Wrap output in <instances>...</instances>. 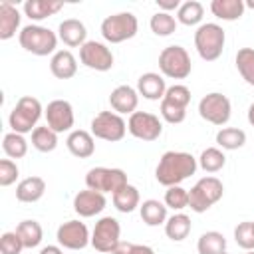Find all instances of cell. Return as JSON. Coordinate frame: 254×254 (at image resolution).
I'll use <instances>...</instances> for the list:
<instances>
[{"label":"cell","instance_id":"6da1fadb","mask_svg":"<svg viewBox=\"0 0 254 254\" xmlns=\"http://www.w3.org/2000/svg\"><path fill=\"white\" fill-rule=\"evenodd\" d=\"M198 169V161L187 153V151H167L161 155L157 169H155V179L163 187H175L181 185L185 179L192 177Z\"/></svg>","mask_w":254,"mask_h":254},{"label":"cell","instance_id":"7a4b0ae2","mask_svg":"<svg viewBox=\"0 0 254 254\" xmlns=\"http://www.w3.org/2000/svg\"><path fill=\"white\" fill-rule=\"evenodd\" d=\"M58 34L52 32L50 28L46 26H40V24H28L20 30L18 34V42L20 46L34 54V56H54L56 54V48H58Z\"/></svg>","mask_w":254,"mask_h":254},{"label":"cell","instance_id":"3957f363","mask_svg":"<svg viewBox=\"0 0 254 254\" xmlns=\"http://www.w3.org/2000/svg\"><path fill=\"white\" fill-rule=\"evenodd\" d=\"M42 113H44V107H42L40 99H36L32 95H22L8 115V125L14 133H20V135L32 133L38 127Z\"/></svg>","mask_w":254,"mask_h":254},{"label":"cell","instance_id":"277c9868","mask_svg":"<svg viewBox=\"0 0 254 254\" xmlns=\"http://www.w3.org/2000/svg\"><path fill=\"white\" fill-rule=\"evenodd\" d=\"M224 42H226V34L222 30V26H218L214 22L200 24L194 32V48L204 62L218 60L222 56Z\"/></svg>","mask_w":254,"mask_h":254},{"label":"cell","instance_id":"5b68a950","mask_svg":"<svg viewBox=\"0 0 254 254\" xmlns=\"http://www.w3.org/2000/svg\"><path fill=\"white\" fill-rule=\"evenodd\" d=\"M224 194V185L218 177H202L189 190V208L192 212H206L212 204H216Z\"/></svg>","mask_w":254,"mask_h":254},{"label":"cell","instance_id":"8992f818","mask_svg":"<svg viewBox=\"0 0 254 254\" xmlns=\"http://www.w3.org/2000/svg\"><path fill=\"white\" fill-rule=\"evenodd\" d=\"M99 30H101V36L105 42L121 44V42L135 38L137 30H139V22L133 12H117V14L103 18Z\"/></svg>","mask_w":254,"mask_h":254},{"label":"cell","instance_id":"52a82bcc","mask_svg":"<svg viewBox=\"0 0 254 254\" xmlns=\"http://www.w3.org/2000/svg\"><path fill=\"white\" fill-rule=\"evenodd\" d=\"M159 69L165 77L171 79H185L190 75L192 71V64H190V56L183 46H167L161 50L159 54Z\"/></svg>","mask_w":254,"mask_h":254},{"label":"cell","instance_id":"ba28073f","mask_svg":"<svg viewBox=\"0 0 254 254\" xmlns=\"http://www.w3.org/2000/svg\"><path fill=\"white\" fill-rule=\"evenodd\" d=\"M127 173L117 167H93L85 175V187L97 192L115 194L123 187H127Z\"/></svg>","mask_w":254,"mask_h":254},{"label":"cell","instance_id":"9c48e42d","mask_svg":"<svg viewBox=\"0 0 254 254\" xmlns=\"http://www.w3.org/2000/svg\"><path fill=\"white\" fill-rule=\"evenodd\" d=\"M125 133H127V123L115 111H99L91 119V135L95 139L117 143L125 137Z\"/></svg>","mask_w":254,"mask_h":254},{"label":"cell","instance_id":"30bf717a","mask_svg":"<svg viewBox=\"0 0 254 254\" xmlns=\"http://www.w3.org/2000/svg\"><path fill=\"white\" fill-rule=\"evenodd\" d=\"M230 113H232V105H230V99L220 93V91H212V93H206L200 101H198V115L212 123V125H226L228 119H230Z\"/></svg>","mask_w":254,"mask_h":254},{"label":"cell","instance_id":"8fae6325","mask_svg":"<svg viewBox=\"0 0 254 254\" xmlns=\"http://www.w3.org/2000/svg\"><path fill=\"white\" fill-rule=\"evenodd\" d=\"M121 224L113 216H103L95 222L93 232H91V246L97 252L111 254L113 248L121 242Z\"/></svg>","mask_w":254,"mask_h":254},{"label":"cell","instance_id":"7c38bea8","mask_svg":"<svg viewBox=\"0 0 254 254\" xmlns=\"http://www.w3.org/2000/svg\"><path fill=\"white\" fill-rule=\"evenodd\" d=\"M127 131L141 141H157L163 133V121L149 111H135L127 119Z\"/></svg>","mask_w":254,"mask_h":254},{"label":"cell","instance_id":"4fadbf2b","mask_svg":"<svg viewBox=\"0 0 254 254\" xmlns=\"http://www.w3.org/2000/svg\"><path fill=\"white\" fill-rule=\"evenodd\" d=\"M79 62L89 67V69H95V71H109L113 67V52L101 44V42H95V40H89L85 42L81 48H79Z\"/></svg>","mask_w":254,"mask_h":254},{"label":"cell","instance_id":"5bb4252c","mask_svg":"<svg viewBox=\"0 0 254 254\" xmlns=\"http://www.w3.org/2000/svg\"><path fill=\"white\" fill-rule=\"evenodd\" d=\"M46 115V125L50 129H54L58 135L71 131L73 123H75V115H73V107L67 99H54L48 103V107L44 109Z\"/></svg>","mask_w":254,"mask_h":254},{"label":"cell","instance_id":"9a60e30c","mask_svg":"<svg viewBox=\"0 0 254 254\" xmlns=\"http://www.w3.org/2000/svg\"><path fill=\"white\" fill-rule=\"evenodd\" d=\"M56 238H58V244L67 250H83L87 244H91L89 230L81 220H67L60 224Z\"/></svg>","mask_w":254,"mask_h":254},{"label":"cell","instance_id":"2e32d148","mask_svg":"<svg viewBox=\"0 0 254 254\" xmlns=\"http://www.w3.org/2000/svg\"><path fill=\"white\" fill-rule=\"evenodd\" d=\"M107 204V198L103 192H97V190H91V189H85V190H79L75 196H73V210L81 216V218H91L95 214H99Z\"/></svg>","mask_w":254,"mask_h":254},{"label":"cell","instance_id":"e0dca14e","mask_svg":"<svg viewBox=\"0 0 254 254\" xmlns=\"http://www.w3.org/2000/svg\"><path fill=\"white\" fill-rule=\"evenodd\" d=\"M109 105L119 115H131L137 111L139 105V93L131 85H117L109 95Z\"/></svg>","mask_w":254,"mask_h":254},{"label":"cell","instance_id":"ac0fdd59","mask_svg":"<svg viewBox=\"0 0 254 254\" xmlns=\"http://www.w3.org/2000/svg\"><path fill=\"white\" fill-rule=\"evenodd\" d=\"M65 147L73 157L87 159L95 153V137L91 135V131L73 129V131H69V135L65 139Z\"/></svg>","mask_w":254,"mask_h":254},{"label":"cell","instance_id":"d6986e66","mask_svg":"<svg viewBox=\"0 0 254 254\" xmlns=\"http://www.w3.org/2000/svg\"><path fill=\"white\" fill-rule=\"evenodd\" d=\"M58 38L67 46V48H81L87 40V30L85 24L77 18H67L58 26Z\"/></svg>","mask_w":254,"mask_h":254},{"label":"cell","instance_id":"ffe728a7","mask_svg":"<svg viewBox=\"0 0 254 254\" xmlns=\"http://www.w3.org/2000/svg\"><path fill=\"white\" fill-rule=\"evenodd\" d=\"M137 93L143 95L149 101H159L165 97L167 93V83L165 77L161 73L155 71H147L137 79Z\"/></svg>","mask_w":254,"mask_h":254},{"label":"cell","instance_id":"44dd1931","mask_svg":"<svg viewBox=\"0 0 254 254\" xmlns=\"http://www.w3.org/2000/svg\"><path fill=\"white\" fill-rule=\"evenodd\" d=\"M50 71L58 79H71L77 73V60L69 50H58L50 60Z\"/></svg>","mask_w":254,"mask_h":254},{"label":"cell","instance_id":"7402d4cb","mask_svg":"<svg viewBox=\"0 0 254 254\" xmlns=\"http://www.w3.org/2000/svg\"><path fill=\"white\" fill-rule=\"evenodd\" d=\"M20 20H22L20 10L12 2L2 0L0 2V40L14 38L16 32H18V28H20Z\"/></svg>","mask_w":254,"mask_h":254},{"label":"cell","instance_id":"603a6c76","mask_svg":"<svg viewBox=\"0 0 254 254\" xmlns=\"http://www.w3.org/2000/svg\"><path fill=\"white\" fill-rule=\"evenodd\" d=\"M22 8L30 20L40 22V20H46V18L54 16L56 12H60L64 8V2H60V0H26Z\"/></svg>","mask_w":254,"mask_h":254},{"label":"cell","instance_id":"cb8c5ba5","mask_svg":"<svg viewBox=\"0 0 254 254\" xmlns=\"http://www.w3.org/2000/svg\"><path fill=\"white\" fill-rule=\"evenodd\" d=\"M46 192V181L42 177H26L16 187V198L20 202H38Z\"/></svg>","mask_w":254,"mask_h":254},{"label":"cell","instance_id":"d4e9b609","mask_svg":"<svg viewBox=\"0 0 254 254\" xmlns=\"http://www.w3.org/2000/svg\"><path fill=\"white\" fill-rule=\"evenodd\" d=\"M139 214H141V220L147 224V226H161L167 222V204L157 200V198H147L141 202L139 206Z\"/></svg>","mask_w":254,"mask_h":254},{"label":"cell","instance_id":"484cf974","mask_svg":"<svg viewBox=\"0 0 254 254\" xmlns=\"http://www.w3.org/2000/svg\"><path fill=\"white\" fill-rule=\"evenodd\" d=\"M244 0H212L210 2V12L224 22H234L244 16Z\"/></svg>","mask_w":254,"mask_h":254},{"label":"cell","instance_id":"4316f807","mask_svg":"<svg viewBox=\"0 0 254 254\" xmlns=\"http://www.w3.org/2000/svg\"><path fill=\"white\" fill-rule=\"evenodd\" d=\"M190 228H192L190 218H189L185 212H175V214L169 216L167 222H165V234H167V238H171L173 242L185 240V238L190 234Z\"/></svg>","mask_w":254,"mask_h":254},{"label":"cell","instance_id":"83f0119b","mask_svg":"<svg viewBox=\"0 0 254 254\" xmlns=\"http://www.w3.org/2000/svg\"><path fill=\"white\" fill-rule=\"evenodd\" d=\"M111 200H113V206L123 212V214H129L133 212L137 206H141V196H139V190L137 187L133 185H127L123 187L121 190H117L115 194H111Z\"/></svg>","mask_w":254,"mask_h":254},{"label":"cell","instance_id":"f1b7e54d","mask_svg":"<svg viewBox=\"0 0 254 254\" xmlns=\"http://www.w3.org/2000/svg\"><path fill=\"white\" fill-rule=\"evenodd\" d=\"M198 254H224L226 252V238L218 230L202 232L196 242Z\"/></svg>","mask_w":254,"mask_h":254},{"label":"cell","instance_id":"f546056e","mask_svg":"<svg viewBox=\"0 0 254 254\" xmlns=\"http://www.w3.org/2000/svg\"><path fill=\"white\" fill-rule=\"evenodd\" d=\"M244 143H246V133L238 127H222L216 133V145L222 151H236L244 147Z\"/></svg>","mask_w":254,"mask_h":254},{"label":"cell","instance_id":"4dcf8cb0","mask_svg":"<svg viewBox=\"0 0 254 254\" xmlns=\"http://www.w3.org/2000/svg\"><path fill=\"white\" fill-rule=\"evenodd\" d=\"M16 232H18L24 248H36V246H40V242L44 238V230L38 220H22L16 226Z\"/></svg>","mask_w":254,"mask_h":254},{"label":"cell","instance_id":"1f68e13d","mask_svg":"<svg viewBox=\"0 0 254 254\" xmlns=\"http://www.w3.org/2000/svg\"><path fill=\"white\" fill-rule=\"evenodd\" d=\"M202 16H204V6L198 0H187L177 10V22L183 26H196L202 22Z\"/></svg>","mask_w":254,"mask_h":254},{"label":"cell","instance_id":"d6a6232c","mask_svg":"<svg viewBox=\"0 0 254 254\" xmlns=\"http://www.w3.org/2000/svg\"><path fill=\"white\" fill-rule=\"evenodd\" d=\"M32 147L40 153H52L58 147V133L48 125H40L32 131Z\"/></svg>","mask_w":254,"mask_h":254},{"label":"cell","instance_id":"836d02e7","mask_svg":"<svg viewBox=\"0 0 254 254\" xmlns=\"http://www.w3.org/2000/svg\"><path fill=\"white\" fill-rule=\"evenodd\" d=\"M196 161H198V167H200L204 173H218V171H222L224 165H226V155H224V151L218 149V147H206V149L200 153V157H198Z\"/></svg>","mask_w":254,"mask_h":254},{"label":"cell","instance_id":"e575fe53","mask_svg":"<svg viewBox=\"0 0 254 254\" xmlns=\"http://www.w3.org/2000/svg\"><path fill=\"white\" fill-rule=\"evenodd\" d=\"M2 151L6 153L8 159H22L28 153V141L24 135L10 131L2 139Z\"/></svg>","mask_w":254,"mask_h":254},{"label":"cell","instance_id":"d590c367","mask_svg":"<svg viewBox=\"0 0 254 254\" xmlns=\"http://www.w3.org/2000/svg\"><path fill=\"white\" fill-rule=\"evenodd\" d=\"M177 18L173 16V14H169V12H157V14H153L151 16V20H149V28H151V32L155 34V36H161V38H165V36H171L175 30H177Z\"/></svg>","mask_w":254,"mask_h":254},{"label":"cell","instance_id":"8d00e7d4","mask_svg":"<svg viewBox=\"0 0 254 254\" xmlns=\"http://www.w3.org/2000/svg\"><path fill=\"white\" fill-rule=\"evenodd\" d=\"M236 69L248 85H254V48H240L236 52Z\"/></svg>","mask_w":254,"mask_h":254},{"label":"cell","instance_id":"74e56055","mask_svg":"<svg viewBox=\"0 0 254 254\" xmlns=\"http://www.w3.org/2000/svg\"><path fill=\"white\" fill-rule=\"evenodd\" d=\"M165 204H167V208H173V210L187 208L189 206V190L183 189L181 185L169 187L165 190Z\"/></svg>","mask_w":254,"mask_h":254},{"label":"cell","instance_id":"f35d334b","mask_svg":"<svg viewBox=\"0 0 254 254\" xmlns=\"http://www.w3.org/2000/svg\"><path fill=\"white\" fill-rule=\"evenodd\" d=\"M234 240L242 250H254V220H244L234 228Z\"/></svg>","mask_w":254,"mask_h":254},{"label":"cell","instance_id":"ab89813d","mask_svg":"<svg viewBox=\"0 0 254 254\" xmlns=\"http://www.w3.org/2000/svg\"><path fill=\"white\" fill-rule=\"evenodd\" d=\"M161 117L167 121V123H171V125H177V123H183L185 121V117H187V109L185 107H181V105H175V103H171V101H167V99H161Z\"/></svg>","mask_w":254,"mask_h":254},{"label":"cell","instance_id":"60d3db41","mask_svg":"<svg viewBox=\"0 0 254 254\" xmlns=\"http://www.w3.org/2000/svg\"><path fill=\"white\" fill-rule=\"evenodd\" d=\"M163 99H167V101L187 109V105L190 103V89L187 85H183V83H175V85L167 87V93H165Z\"/></svg>","mask_w":254,"mask_h":254},{"label":"cell","instance_id":"b9f144b4","mask_svg":"<svg viewBox=\"0 0 254 254\" xmlns=\"http://www.w3.org/2000/svg\"><path fill=\"white\" fill-rule=\"evenodd\" d=\"M22 250H24V244L16 230L4 232L0 236V254H22Z\"/></svg>","mask_w":254,"mask_h":254},{"label":"cell","instance_id":"7bdbcfd3","mask_svg":"<svg viewBox=\"0 0 254 254\" xmlns=\"http://www.w3.org/2000/svg\"><path fill=\"white\" fill-rule=\"evenodd\" d=\"M18 175H20V169L12 159H2L0 161V187L14 185Z\"/></svg>","mask_w":254,"mask_h":254},{"label":"cell","instance_id":"ee69618b","mask_svg":"<svg viewBox=\"0 0 254 254\" xmlns=\"http://www.w3.org/2000/svg\"><path fill=\"white\" fill-rule=\"evenodd\" d=\"M157 6L161 12H173V10H179L181 8V2L179 0H157Z\"/></svg>","mask_w":254,"mask_h":254},{"label":"cell","instance_id":"f6af8a7d","mask_svg":"<svg viewBox=\"0 0 254 254\" xmlns=\"http://www.w3.org/2000/svg\"><path fill=\"white\" fill-rule=\"evenodd\" d=\"M111 254H133V242H119L115 248H113V252Z\"/></svg>","mask_w":254,"mask_h":254},{"label":"cell","instance_id":"bcb514c9","mask_svg":"<svg viewBox=\"0 0 254 254\" xmlns=\"http://www.w3.org/2000/svg\"><path fill=\"white\" fill-rule=\"evenodd\" d=\"M133 254H155V250L147 244H133Z\"/></svg>","mask_w":254,"mask_h":254},{"label":"cell","instance_id":"7dc6e473","mask_svg":"<svg viewBox=\"0 0 254 254\" xmlns=\"http://www.w3.org/2000/svg\"><path fill=\"white\" fill-rule=\"evenodd\" d=\"M40 254H64V250H62V246L48 244V246H44V248L40 250Z\"/></svg>","mask_w":254,"mask_h":254},{"label":"cell","instance_id":"c3c4849f","mask_svg":"<svg viewBox=\"0 0 254 254\" xmlns=\"http://www.w3.org/2000/svg\"><path fill=\"white\" fill-rule=\"evenodd\" d=\"M248 123L254 127V101H252L250 107H248Z\"/></svg>","mask_w":254,"mask_h":254},{"label":"cell","instance_id":"681fc988","mask_svg":"<svg viewBox=\"0 0 254 254\" xmlns=\"http://www.w3.org/2000/svg\"><path fill=\"white\" fill-rule=\"evenodd\" d=\"M244 6H246V8H252V10H254V0H248V2H244Z\"/></svg>","mask_w":254,"mask_h":254},{"label":"cell","instance_id":"f907efd6","mask_svg":"<svg viewBox=\"0 0 254 254\" xmlns=\"http://www.w3.org/2000/svg\"><path fill=\"white\" fill-rule=\"evenodd\" d=\"M246 254H254V250H248V252H246Z\"/></svg>","mask_w":254,"mask_h":254},{"label":"cell","instance_id":"816d5d0a","mask_svg":"<svg viewBox=\"0 0 254 254\" xmlns=\"http://www.w3.org/2000/svg\"><path fill=\"white\" fill-rule=\"evenodd\" d=\"M224 254H228V252H224Z\"/></svg>","mask_w":254,"mask_h":254}]
</instances>
